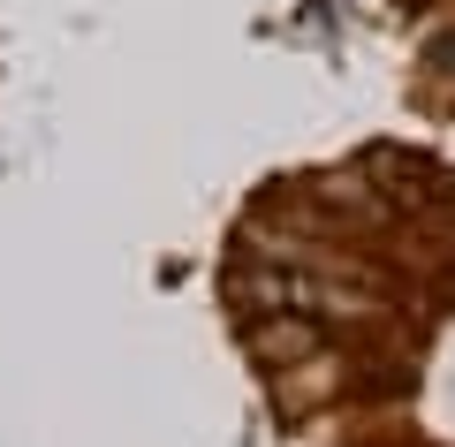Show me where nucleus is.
I'll use <instances>...</instances> for the list:
<instances>
[{
  "label": "nucleus",
  "instance_id": "f03ea898",
  "mask_svg": "<svg viewBox=\"0 0 455 447\" xmlns=\"http://www.w3.org/2000/svg\"><path fill=\"white\" fill-rule=\"evenodd\" d=\"M448 205H455V190H448Z\"/></svg>",
  "mask_w": 455,
  "mask_h": 447
},
{
  "label": "nucleus",
  "instance_id": "f257e3e1",
  "mask_svg": "<svg viewBox=\"0 0 455 447\" xmlns=\"http://www.w3.org/2000/svg\"><path fill=\"white\" fill-rule=\"evenodd\" d=\"M433 68H440V76H455V31L433 38Z\"/></svg>",
  "mask_w": 455,
  "mask_h": 447
}]
</instances>
